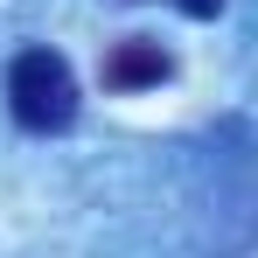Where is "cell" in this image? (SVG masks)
I'll return each mask as SVG.
<instances>
[{
	"mask_svg": "<svg viewBox=\"0 0 258 258\" xmlns=\"http://www.w3.org/2000/svg\"><path fill=\"white\" fill-rule=\"evenodd\" d=\"M174 70V56L154 35H133V42H119L112 56H105V91H147V84H161Z\"/></svg>",
	"mask_w": 258,
	"mask_h": 258,
	"instance_id": "cell-2",
	"label": "cell"
},
{
	"mask_svg": "<svg viewBox=\"0 0 258 258\" xmlns=\"http://www.w3.org/2000/svg\"><path fill=\"white\" fill-rule=\"evenodd\" d=\"M7 105L28 133H63L77 119V77L56 49H21L7 63Z\"/></svg>",
	"mask_w": 258,
	"mask_h": 258,
	"instance_id": "cell-1",
	"label": "cell"
},
{
	"mask_svg": "<svg viewBox=\"0 0 258 258\" xmlns=\"http://www.w3.org/2000/svg\"><path fill=\"white\" fill-rule=\"evenodd\" d=\"M216 7H223V0H181V14H196V21H210Z\"/></svg>",
	"mask_w": 258,
	"mask_h": 258,
	"instance_id": "cell-3",
	"label": "cell"
}]
</instances>
